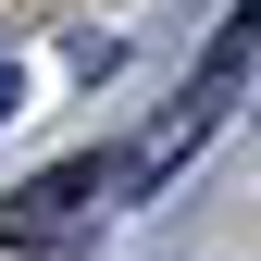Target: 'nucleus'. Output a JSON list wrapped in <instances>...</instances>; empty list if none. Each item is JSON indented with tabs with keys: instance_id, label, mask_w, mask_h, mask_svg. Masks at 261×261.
Here are the masks:
<instances>
[{
	"instance_id": "f257e3e1",
	"label": "nucleus",
	"mask_w": 261,
	"mask_h": 261,
	"mask_svg": "<svg viewBox=\"0 0 261 261\" xmlns=\"http://www.w3.org/2000/svg\"><path fill=\"white\" fill-rule=\"evenodd\" d=\"M0 261H75V224H38V212H13V224H0Z\"/></svg>"
},
{
	"instance_id": "f03ea898",
	"label": "nucleus",
	"mask_w": 261,
	"mask_h": 261,
	"mask_svg": "<svg viewBox=\"0 0 261 261\" xmlns=\"http://www.w3.org/2000/svg\"><path fill=\"white\" fill-rule=\"evenodd\" d=\"M13 100H25V75H13V62H0V112H13Z\"/></svg>"
}]
</instances>
